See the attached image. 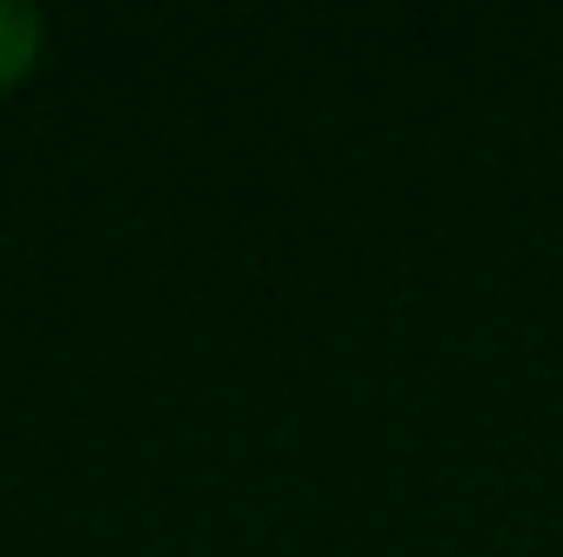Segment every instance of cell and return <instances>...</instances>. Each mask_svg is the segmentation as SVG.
<instances>
[{
  "label": "cell",
  "instance_id": "obj_1",
  "mask_svg": "<svg viewBox=\"0 0 563 557\" xmlns=\"http://www.w3.org/2000/svg\"><path fill=\"white\" fill-rule=\"evenodd\" d=\"M40 7L26 0H0V86H13L33 59H40Z\"/></svg>",
  "mask_w": 563,
  "mask_h": 557
}]
</instances>
